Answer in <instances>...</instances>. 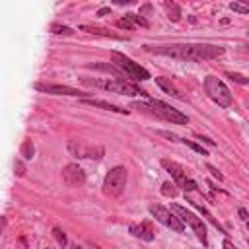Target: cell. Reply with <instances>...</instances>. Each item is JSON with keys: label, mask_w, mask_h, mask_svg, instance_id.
<instances>
[{"label": "cell", "mask_w": 249, "mask_h": 249, "mask_svg": "<svg viewBox=\"0 0 249 249\" xmlns=\"http://www.w3.org/2000/svg\"><path fill=\"white\" fill-rule=\"evenodd\" d=\"M144 51L169 56L175 60H191V62H204L218 58L226 53L220 45H208V43H173V45H144Z\"/></svg>", "instance_id": "6da1fadb"}, {"label": "cell", "mask_w": 249, "mask_h": 249, "mask_svg": "<svg viewBox=\"0 0 249 249\" xmlns=\"http://www.w3.org/2000/svg\"><path fill=\"white\" fill-rule=\"evenodd\" d=\"M130 107H132V109H138V111H142V113H148V115H152V117H156V119L169 121V123H173V124H187V123H189V117H187V115H183L179 109H175V107H171V105H167V103H163V101H160V99H152V97H150L148 103L134 101Z\"/></svg>", "instance_id": "7a4b0ae2"}, {"label": "cell", "mask_w": 249, "mask_h": 249, "mask_svg": "<svg viewBox=\"0 0 249 249\" xmlns=\"http://www.w3.org/2000/svg\"><path fill=\"white\" fill-rule=\"evenodd\" d=\"M111 62H113L126 78H130V80H136V82L150 80V72H148L144 66H140V64H136L134 60H130L128 56H124L123 53L113 51V53H111Z\"/></svg>", "instance_id": "3957f363"}, {"label": "cell", "mask_w": 249, "mask_h": 249, "mask_svg": "<svg viewBox=\"0 0 249 249\" xmlns=\"http://www.w3.org/2000/svg\"><path fill=\"white\" fill-rule=\"evenodd\" d=\"M204 91H206V95L216 103V105H220V107H230L231 105V101H233V97H231V91L228 89V86L220 80V78H216V76H206L204 78Z\"/></svg>", "instance_id": "277c9868"}, {"label": "cell", "mask_w": 249, "mask_h": 249, "mask_svg": "<svg viewBox=\"0 0 249 249\" xmlns=\"http://www.w3.org/2000/svg\"><path fill=\"white\" fill-rule=\"evenodd\" d=\"M171 212L183 222V224H189L191 228H193V231L196 233V237H198V241L202 243V245H206L208 241H206V226H204V222H202V218H198V216H195L191 210H187L185 206H181L179 202H171Z\"/></svg>", "instance_id": "5b68a950"}, {"label": "cell", "mask_w": 249, "mask_h": 249, "mask_svg": "<svg viewBox=\"0 0 249 249\" xmlns=\"http://www.w3.org/2000/svg\"><path fill=\"white\" fill-rule=\"evenodd\" d=\"M126 187V169L123 165H117L109 169V173L103 179V195L107 196H119Z\"/></svg>", "instance_id": "8992f818"}, {"label": "cell", "mask_w": 249, "mask_h": 249, "mask_svg": "<svg viewBox=\"0 0 249 249\" xmlns=\"http://www.w3.org/2000/svg\"><path fill=\"white\" fill-rule=\"evenodd\" d=\"M161 167L175 179V185H179L185 193H191V191H196V183L193 181V179H189L187 175H185V169L177 163V161H173V160H167V158H163L161 161Z\"/></svg>", "instance_id": "52a82bcc"}, {"label": "cell", "mask_w": 249, "mask_h": 249, "mask_svg": "<svg viewBox=\"0 0 249 249\" xmlns=\"http://www.w3.org/2000/svg\"><path fill=\"white\" fill-rule=\"evenodd\" d=\"M150 214H152L160 224L171 228L173 231H177V233H183V231H185L183 222H181L171 210H167L165 206H161V204H152V206H150Z\"/></svg>", "instance_id": "ba28073f"}, {"label": "cell", "mask_w": 249, "mask_h": 249, "mask_svg": "<svg viewBox=\"0 0 249 249\" xmlns=\"http://www.w3.org/2000/svg\"><path fill=\"white\" fill-rule=\"evenodd\" d=\"M103 89L113 91V93H123V95H146V97H150V95H148L144 89H140L136 84H130V82H124V80L105 82V84H103Z\"/></svg>", "instance_id": "9c48e42d"}, {"label": "cell", "mask_w": 249, "mask_h": 249, "mask_svg": "<svg viewBox=\"0 0 249 249\" xmlns=\"http://www.w3.org/2000/svg\"><path fill=\"white\" fill-rule=\"evenodd\" d=\"M37 91H45V93H53V95H70V97H84L89 95V93H84L76 88H70V86H60V84H35L33 86Z\"/></svg>", "instance_id": "30bf717a"}, {"label": "cell", "mask_w": 249, "mask_h": 249, "mask_svg": "<svg viewBox=\"0 0 249 249\" xmlns=\"http://www.w3.org/2000/svg\"><path fill=\"white\" fill-rule=\"evenodd\" d=\"M62 181L68 187H80V185L86 183V173H84V169L78 163H68L62 169Z\"/></svg>", "instance_id": "8fae6325"}, {"label": "cell", "mask_w": 249, "mask_h": 249, "mask_svg": "<svg viewBox=\"0 0 249 249\" xmlns=\"http://www.w3.org/2000/svg\"><path fill=\"white\" fill-rule=\"evenodd\" d=\"M68 148H70V152H72L76 158H95V160H99V158L103 156V148H101V146L91 148V146H84V144H80V142H70Z\"/></svg>", "instance_id": "7c38bea8"}, {"label": "cell", "mask_w": 249, "mask_h": 249, "mask_svg": "<svg viewBox=\"0 0 249 249\" xmlns=\"http://www.w3.org/2000/svg\"><path fill=\"white\" fill-rule=\"evenodd\" d=\"M128 231L134 235V237H140V239H144V241H152L154 239V230L150 228V224H132L130 228H128Z\"/></svg>", "instance_id": "4fadbf2b"}, {"label": "cell", "mask_w": 249, "mask_h": 249, "mask_svg": "<svg viewBox=\"0 0 249 249\" xmlns=\"http://www.w3.org/2000/svg\"><path fill=\"white\" fill-rule=\"evenodd\" d=\"M82 103L93 105V107H101V109H105V111H113V113H121V115H128V113H130L128 109H123V107L113 105V103H107V101H103V99H82Z\"/></svg>", "instance_id": "5bb4252c"}, {"label": "cell", "mask_w": 249, "mask_h": 249, "mask_svg": "<svg viewBox=\"0 0 249 249\" xmlns=\"http://www.w3.org/2000/svg\"><path fill=\"white\" fill-rule=\"evenodd\" d=\"M187 202H189L193 208H196V210H198V212H200V214H202V216H204V218H206V220H208V222H210V224H212V226H214V228H216L220 233H226V230H224V228L218 224V220H216V218H214V216H212V214H210V212H208V210H206L202 204H198V202H196V200H193V198H187Z\"/></svg>", "instance_id": "9a60e30c"}, {"label": "cell", "mask_w": 249, "mask_h": 249, "mask_svg": "<svg viewBox=\"0 0 249 249\" xmlns=\"http://www.w3.org/2000/svg\"><path fill=\"white\" fill-rule=\"evenodd\" d=\"M80 29H82V31H88V33H91V35H101V37H111V39H123V37H119V35H115V33H111L109 29H103V27L80 25Z\"/></svg>", "instance_id": "2e32d148"}, {"label": "cell", "mask_w": 249, "mask_h": 249, "mask_svg": "<svg viewBox=\"0 0 249 249\" xmlns=\"http://www.w3.org/2000/svg\"><path fill=\"white\" fill-rule=\"evenodd\" d=\"M163 8H165V12H167V18H169L171 21H179V19H181V8H179L175 2H169V0H165V2H163Z\"/></svg>", "instance_id": "e0dca14e"}, {"label": "cell", "mask_w": 249, "mask_h": 249, "mask_svg": "<svg viewBox=\"0 0 249 249\" xmlns=\"http://www.w3.org/2000/svg\"><path fill=\"white\" fill-rule=\"evenodd\" d=\"M156 84H158L165 93H169V95H173V97H181V93L177 91V88H175L167 78H156Z\"/></svg>", "instance_id": "ac0fdd59"}, {"label": "cell", "mask_w": 249, "mask_h": 249, "mask_svg": "<svg viewBox=\"0 0 249 249\" xmlns=\"http://www.w3.org/2000/svg\"><path fill=\"white\" fill-rule=\"evenodd\" d=\"M175 187H177V185H175V183H171V181L161 183V195H163V196H167V198L177 196V189H175Z\"/></svg>", "instance_id": "d6986e66"}, {"label": "cell", "mask_w": 249, "mask_h": 249, "mask_svg": "<svg viewBox=\"0 0 249 249\" xmlns=\"http://www.w3.org/2000/svg\"><path fill=\"white\" fill-rule=\"evenodd\" d=\"M33 152H35L33 142H31V140H23V144H21V148H19V154H21L25 160H31V158H33Z\"/></svg>", "instance_id": "ffe728a7"}, {"label": "cell", "mask_w": 249, "mask_h": 249, "mask_svg": "<svg viewBox=\"0 0 249 249\" xmlns=\"http://www.w3.org/2000/svg\"><path fill=\"white\" fill-rule=\"evenodd\" d=\"M51 31H53L54 35H72V33H74L72 27H68V25H60V23H53V25H51Z\"/></svg>", "instance_id": "44dd1931"}, {"label": "cell", "mask_w": 249, "mask_h": 249, "mask_svg": "<svg viewBox=\"0 0 249 249\" xmlns=\"http://www.w3.org/2000/svg\"><path fill=\"white\" fill-rule=\"evenodd\" d=\"M126 18H128L132 23H138V25H142V27H150L148 19H146L144 16H140V14H132V12H128V14H126Z\"/></svg>", "instance_id": "7402d4cb"}, {"label": "cell", "mask_w": 249, "mask_h": 249, "mask_svg": "<svg viewBox=\"0 0 249 249\" xmlns=\"http://www.w3.org/2000/svg\"><path fill=\"white\" fill-rule=\"evenodd\" d=\"M53 237L56 239V243H58V247H66V235H64V231L60 230V228H53Z\"/></svg>", "instance_id": "603a6c76"}, {"label": "cell", "mask_w": 249, "mask_h": 249, "mask_svg": "<svg viewBox=\"0 0 249 249\" xmlns=\"http://www.w3.org/2000/svg\"><path fill=\"white\" fill-rule=\"evenodd\" d=\"M181 142H183V144H187L189 148H193L195 152H198L200 156H208V152H206V150H204L200 144H196V142H193V140H187V138H181Z\"/></svg>", "instance_id": "cb8c5ba5"}, {"label": "cell", "mask_w": 249, "mask_h": 249, "mask_svg": "<svg viewBox=\"0 0 249 249\" xmlns=\"http://www.w3.org/2000/svg\"><path fill=\"white\" fill-rule=\"evenodd\" d=\"M226 76L231 80V82H237V84H249V78L247 76H243V74H237V72H226Z\"/></svg>", "instance_id": "d4e9b609"}, {"label": "cell", "mask_w": 249, "mask_h": 249, "mask_svg": "<svg viewBox=\"0 0 249 249\" xmlns=\"http://www.w3.org/2000/svg\"><path fill=\"white\" fill-rule=\"evenodd\" d=\"M117 27H121V29H126V31H130V29H134V23L124 16V18H121V19H117Z\"/></svg>", "instance_id": "484cf974"}, {"label": "cell", "mask_w": 249, "mask_h": 249, "mask_svg": "<svg viewBox=\"0 0 249 249\" xmlns=\"http://www.w3.org/2000/svg\"><path fill=\"white\" fill-rule=\"evenodd\" d=\"M230 10L235 12V14H247V12H249V8L243 6L241 2H231V4H230Z\"/></svg>", "instance_id": "4316f807"}, {"label": "cell", "mask_w": 249, "mask_h": 249, "mask_svg": "<svg viewBox=\"0 0 249 249\" xmlns=\"http://www.w3.org/2000/svg\"><path fill=\"white\" fill-rule=\"evenodd\" d=\"M156 134H158V136H163V138H167V140H171V142H181V138H179L177 134L169 132V130H156Z\"/></svg>", "instance_id": "83f0119b"}, {"label": "cell", "mask_w": 249, "mask_h": 249, "mask_svg": "<svg viewBox=\"0 0 249 249\" xmlns=\"http://www.w3.org/2000/svg\"><path fill=\"white\" fill-rule=\"evenodd\" d=\"M14 171H16L18 177H23V175H25V165L21 163V160H16V161H14Z\"/></svg>", "instance_id": "f1b7e54d"}, {"label": "cell", "mask_w": 249, "mask_h": 249, "mask_svg": "<svg viewBox=\"0 0 249 249\" xmlns=\"http://www.w3.org/2000/svg\"><path fill=\"white\" fill-rule=\"evenodd\" d=\"M200 142H204V144H208V146H216V142L214 140H210V138H206V136H202V134H195Z\"/></svg>", "instance_id": "f546056e"}, {"label": "cell", "mask_w": 249, "mask_h": 249, "mask_svg": "<svg viewBox=\"0 0 249 249\" xmlns=\"http://www.w3.org/2000/svg\"><path fill=\"white\" fill-rule=\"evenodd\" d=\"M208 169L212 171V175H214V177H216L218 181H224V175H222V173H220V171H218V169H216L214 165H208Z\"/></svg>", "instance_id": "4dcf8cb0"}, {"label": "cell", "mask_w": 249, "mask_h": 249, "mask_svg": "<svg viewBox=\"0 0 249 249\" xmlns=\"http://www.w3.org/2000/svg\"><path fill=\"white\" fill-rule=\"evenodd\" d=\"M237 214L241 216V220H245V222H249V212H247L245 208H239V210H237Z\"/></svg>", "instance_id": "1f68e13d"}, {"label": "cell", "mask_w": 249, "mask_h": 249, "mask_svg": "<svg viewBox=\"0 0 249 249\" xmlns=\"http://www.w3.org/2000/svg\"><path fill=\"white\" fill-rule=\"evenodd\" d=\"M222 249H237L230 239H224V243H222Z\"/></svg>", "instance_id": "d6a6232c"}, {"label": "cell", "mask_w": 249, "mask_h": 249, "mask_svg": "<svg viewBox=\"0 0 249 249\" xmlns=\"http://www.w3.org/2000/svg\"><path fill=\"white\" fill-rule=\"evenodd\" d=\"M109 12H111L109 8H101V10L97 12V16H105V14H109Z\"/></svg>", "instance_id": "836d02e7"}, {"label": "cell", "mask_w": 249, "mask_h": 249, "mask_svg": "<svg viewBox=\"0 0 249 249\" xmlns=\"http://www.w3.org/2000/svg\"><path fill=\"white\" fill-rule=\"evenodd\" d=\"M132 0H115V4H130Z\"/></svg>", "instance_id": "e575fe53"}, {"label": "cell", "mask_w": 249, "mask_h": 249, "mask_svg": "<svg viewBox=\"0 0 249 249\" xmlns=\"http://www.w3.org/2000/svg\"><path fill=\"white\" fill-rule=\"evenodd\" d=\"M241 4H243V6H247V8H249V0H243V2H241Z\"/></svg>", "instance_id": "d590c367"}, {"label": "cell", "mask_w": 249, "mask_h": 249, "mask_svg": "<svg viewBox=\"0 0 249 249\" xmlns=\"http://www.w3.org/2000/svg\"><path fill=\"white\" fill-rule=\"evenodd\" d=\"M70 249H82V247H78V245H72V247H70Z\"/></svg>", "instance_id": "8d00e7d4"}, {"label": "cell", "mask_w": 249, "mask_h": 249, "mask_svg": "<svg viewBox=\"0 0 249 249\" xmlns=\"http://www.w3.org/2000/svg\"><path fill=\"white\" fill-rule=\"evenodd\" d=\"M245 51H249V45H245Z\"/></svg>", "instance_id": "74e56055"}, {"label": "cell", "mask_w": 249, "mask_h": 249, "mask_svg": "<svg viewBox=\"0 0 249 249\" xmlns=\"http://www.w3.org/2000/svg\"><path fill=\"white\" fill-rule=\"evenodd\" d=\"M247 228H249V222H247Z\"/></svg>", "instance_id": "f35d334b"}, {"label": "cell", "mask_w": 249, "mask_h": 249, "mask_svg": "<svg viewBox=\"0 0 249 249\" xmlns=\"http://www.w3.org/2000/svg\"><path fill=\"white\" fill-rule=\"evenodd\" d=\"M247 109H249V103H247Z\"/></svg>", "instance_id": "ab89813d"}, {"label": "cell", "mask_w": 249, "mask_h": 249, "mask_svg": "<svg viewBox=\"0 0 249 249\" xmlns=\"http://www.w3.org/2000/svg\"><path fill=\"white\" fill-rule=\"evenodd\" d=\"M47 249H49V247H47Z\"/></svg>", "instance_id": "60d3db41"}]
</instances>
